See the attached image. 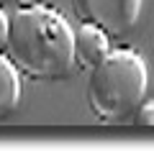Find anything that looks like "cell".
<instances>
[{
    "label": "cell",
    "instance_id": "obj_1",
    "mask_svg": "<svg viewBox=\"0 0 154 151\" xmlns=\"http://www.w3.org/2000/svg\"><path fill=\"white\" fill-rule=\"evenodd\" d=\"M5 56L21 77L59 80L75 69L72 26L49 5L18 8L8 23Z\"/></svg>",
    "mask_w": 154,
    "mask_h": 151
},
{
    "label": "cell",
    "instance_id": "obj_2",
    "mask_svg": "<svg viewBox=\"0 0 154 151\" xmlns=\"http://www.w3.org/2000/svg\"><path fill=\"white\" fill-rule=\"evenodd\" d=\"M149 67L134 49H110L90 69L88 105L103 123H123L146 97Z\"/></svg>",
    "mask_w": 154,
    "mask_h": 151
},
{
    "label": "cell",
    "instance_id": "obj_3",
    "mask_svg": "<svg viewBox=\"0 0 154 151\" xmlns=\"http://www.w3.org/2000/svg\"><path fill=\"white\" fill-rule=\"evenodd\" d=\"M144 0H72L80 23H90L105 31L110 38L128 33L139 23Z\"/></svg>",
    "mask_w": 154,
    "mask_h": 151
},
{
    "label": "cell",
    "instance_id": "obj_4",
    "mask_svg": "<svg viewBox=\"0 0 154 151\" xmlns=\"http://www.w3.org/2000/svg\"><path fill=\"white\" fill-rule=\"evenodd\" d=\"M108 51H110V36L105 31H100L98 26L80 23L72 31V56H75V67H80V69H93Z\"/></svg>",
    "mask_w": 154,
    "mask_h": 151
},
{
    "label": "cell",
    "instance_id": "obj_5",
    "mask_svg": "<svg viewBox=\"0 0 154 151\" xmlns=\"http://www.w3.org/2000/svg\"><path fill=\"white\" fill-rule=\"evenodd\" d=\"M21 103V72L0 51V120H5Z\"/></svg>",
    "mask_w": 154,
    "mask_h": 151
},
{
    "label": "cell",
    "instance_id": "obj_9",
    "mask_svg": "<svg viewBox=\"0 0 154 151\" xmlns=\"http://www.w3.org/2000/svg\"><path fill=\"white\" fill-rule=\"evenodd\" d=\"M5 3H8V0H0V8H3V5H5Z\"/></svg>",
    "mask_w": 154,
    "mask_h": 151
},
{
    "label": "cell",
    "instance_id": "obj_7",
    "mask_svg": "<svg viewBox=\"0 0 154 151\" xmlns=\"http://www.w3.org/2000/svg\"><path fill=\"white\" fill-rule=\"evenodd\" d=\"M8 23H11V16H8L3 8H0V51H5V41H8Z\"/></svg>",
    "mask_w": 154,
    "mask_h": 151
},
{
    "label": "cell",
    "instance_id": "obj_8",
    "mask_svg": "<svg viewBox=\"0 0 154 151\" xmlns=\"http://www.w3.org/2000/svg\"><path fill=\"white\" fill-rule=\"evenodd\" d=\"M16 3H18L21 8H28V5H41L44 0H16Z\"/></svg>",
    "mask_w": 154,
    "mask_h": 151
},
{
    "label": "cell",
    "instance_id": "obj_6",
    "mask_svg": "<svg viewBox=\"0 0 154 151\" xmlns=\"http://www.w3.org/2000/svg\"><path fill=\"white\" fill-rule=\"evenodd\" d=\"M131 120L141 131H154V100H141L131 113Z\"/></svg>",
    "mask_w": 154,
    "mask_h": 151
}]
</instances>
